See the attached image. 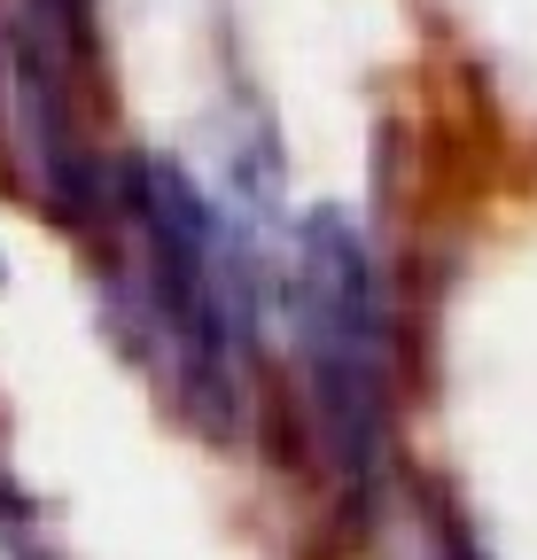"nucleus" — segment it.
Returning <instances> with one entry per match:
<instances>
[{
  "label": "nucleus",
  "mask_w": 537,
  "mask_h": 560,
  "mask_svg": "<svg viewBox=\"0 0 537 560\" xmlns=\"http://www.w3.org/2000/svg\"><path fill=\"white\" fill-rule=\"evenodd\" d=\"M117 342L195 429L234 436L249 366L273 327V257L172 156L117 149L79 226Z\"/></svg>",
  "instance_id": "1"
},
{
  "label": "nucleus",
  "mask_w": 537,
  "mask_h": 560,
  "mask_svg": "<svg viewBox=\"0 0 537 560\" xmlns=\"http://www.w3.org/2000/svg\"><path fill=\"white\" fill-rule=\"evenodd\" d=\"M273 335L319 467L343 499H374L397 444V304L351 210H312L273 257Z\"/></svg>",
  "instance_id": "2"
},
{
  "label": "nucleus",
  "mask_w": 537,
  "mask_h": 560,
  "mask_svg": "<svg viewBox=\"0 0 537 560\" xmlns=\"http://www.w3.org/2000/svg\"><path fill=\"white\" fill-rule=\"evenodd\" d=\"M109 164L94 0H0V172L79 234Z\"/></svg>",
  "instance_id": "3"
}]
</instances>
